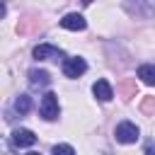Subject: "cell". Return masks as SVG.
<instances>
[{
	"mask_svg": "<svg viewBox=\"0 0 155 155\" xmlns=\"http://www.w3.org/2000/svg\"><path fill=\"white\" fill-rule=\"evenodd\" d=\"M138 78L145 85H155V63H143L138 68Z\"/></svg>",
	"mask_w": 155,
	"mask_h": 155,
	"instance_id": "9",
	"label": "cell"
},
{
	"mask_svg": "<svg viewBox=\"0 0 155 155\" xmlns=\"http://www.w3.org/2000/svg\"><path fill=\"white\" fill-rule=\"evenodd\" d=\"M92 94L99 99V102H109L111 97H114V90H111V85H109V80H97L94 85H92Z\"/></svg>",
	"mask_w": 155,
	"mask_h": 155,
	"instance_id": "8",
	"label": "cell"
},
{
	"mask_svg": "<svg viewBox=\"0 0 155 155\" xmlns=\"http://www.w3.org/2000/svg\"><path fill=\"white\" fill-rule=\"evenodd\" d=\"M39 114H41V119H46V121H53V119H58V114H61V107H58V97H56L53 92H46V94L41 97Z\"/></svg>",
	"mask_w": 155,
	"mask_h": 155,
	"instance_id": "1",
	"label": "cell"
},
{
	"mask_svg": "<svg viewBox=\"0 0 155 155\" xmlns=\"http://www.w3.org/2000/svg\"><path fill=\"white\" fill-rule=\"evenodd\" d=\"M53 155H75V150L68 143H58V145H53Z\"/></svg>",
	"mask_w": 155,
	"mask_h": 155,
	"instance_id": "11",
	"label": "cell"
},
{
	"mask_svg": "<svg viewBox=\"0 0 155 155\" xmlns=\"http://www.w3.org/2000/svg\"><path fill=\"white\" fill-rule=\"evenodd\" d=\"M126 10H131V12H148V15H155V5H126Z\"/></svg>",
	"mask_w": 155,
	"mask_h": 155,
	"instance_id": "12",
	"label": "cell"
},
{
	"mask_svg": "<svg viewBox=\"0 0 155 155\" xmlns=\"http://www.w3.org/2000/svg\"><path fill=\"white\" fill-rule=\"evenodd\" d=\"M34 143H36L34 131H29V128H15L12 131V145L15 148H29Z\"/></svg>",
	"mask_w": 155,
	"mask_h": 155,
	"instance_id": "4",
	"label": "cell"
},
{
	"mask_svg": "<svg viewBox=\"0 0 155 155\" xmlns=\"http://www.w3.org/2000/svg\"><path fill=\"white\" fill-rule=\"evenodd\" d=\"M27 155H39V153H27Z\"/></svg>",
	"mask_w": 155,
	"mask_h": 155,
	"instance_id": "14",
	"label": "cell"
},
{
	"mask_svg": "<svg viewBox=\"0 0 155 155\" xmlns=\"http://www.w3.org/2000/svg\"><path fill=\"white\" fill-rule=\"evenodd\" d=\"M29 109H31V97H29V94H19V97L15 99V111H17L19 116H24V114H29Z\"/></svg>",
	"mask_w": 155,
	"mask_h": 155,
	"instance_id": "10",
	"label": "cell"
},
{
	"mask_svg": "<svg viewBox=\"0 0 155 155\" xmlns=\"http://www.w3.org/2000/svg\"><path fill=\"white\" fill-rule=\"evenodd\" d=\"M34 58L36 61H51V58H63V51L51 46V44H39L34 48Z\"/></svg>",
	"mask_w": 155,
	"mask_h": 155,
	"instance_id": "6",
	"label": "cell"
},
{
	"mask_svg": "<svg viewBox=\"0 0 155 155\" xmlns=\"http://www.w3.org/2000/svg\"><path fill=\"white\" fill-rule=\"evenodd\" d=\"M61 27H63V29H68V31H82V29L87 27V22H85V17H82V15L70 12V15H65V17L61 19Z\"/></svg>",
	"mask_w": 155,
	"mask_h": 155,
	"instance_id": "5",
	"label": "cell"
},
{
	"mask_svg": "<svg viewBox=\"0 0 155 155\" xmlns=\"http://www.w3.org/2000/svg\"><path fill=\"white\" fill-rule=\"evenodd\" d=\"M145 155H155V140H148L145 143Z\"/></svg>",
	"mask_w": 155,
	"mask_h": 155,
	"instance_id": "13",
	"label": "cell"
},
{
	"mask_svg": "<svg viewBox=\"0 0 155 155\" xmlns=\"http://www.w3.org/2000/svg\"><path fill=\"white\" fill-rule=\"evenodd\" d=\"M85 70H87V63H85V58H80V56L63 61V75H65V78H80Z\"/></svg>",
	"mask_w": 155,
	"mask_h": 155,
	"instance_id": "3",
	"label": "cell"
},
{
	"mask_svg": "<svg viewBox=\"0 0 155 155\" xmlns=\"http://www.w3.org/2000/svg\"><path fill=\"white\" fill-rule=\"evenodd\" d=\"M114 136H116L119 143H126V145H128V143H136V140H138L140 131H138V126H136L133 121H121V124L116 126Z\"/></svg>",
	"mask_w": 155,
	"mask_h": 155,
	"instance_id": "2",
	"label": "cell"
},
{
	"mask_svg": "<svg viewBox=\"0 0 155 155\" xmlns=\"http://www.w3.org/2000/svg\"><path fill=\"white\" fill-rule=\"evenodd\" d=\"M29 85H31V90H44V87L51 85V78H48L46 70L34 68V70H29Z\"/></svg>",
	"mask_w": 155,
	"mask_h": 155,
	"instance_id": "7",
	"label": "cell"
}]
</instances>
